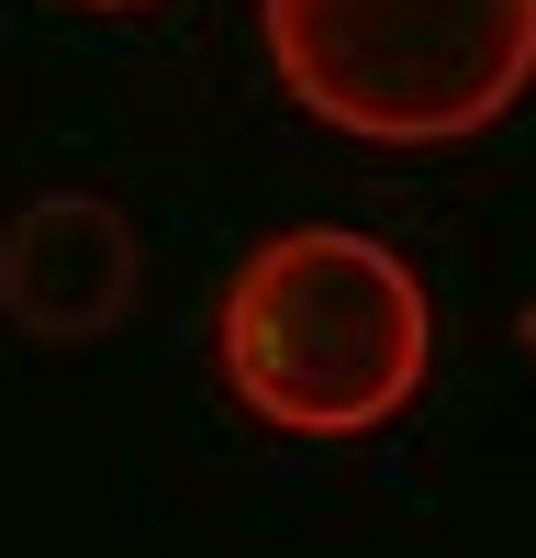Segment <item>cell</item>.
<instances>
[{
    "label": "cell",
    "instance_id": "obj_1",
    "mask_svg": "<svg viewBox=\"0 0 536 558\" xmlns=\"http://www.w3.org/2000/svg\"><path fill=\"white\" fill-rule=\"evenodd\" d=\"M223 380L280 436H380L436 368V302L402 268V246L357 223H291L246 246L223 279Z\"/></svg>",
    "mask_w": 536,
    "mask_h": 558
},
{
    "label": "cell",
    "instance_id": "obj_2",
    "mask_svg": "<svg viewBox=\"0 0 536 558\" xmlns=\"http://www.w3.org/2000/svg\"><path fill=\"white\" fill-rule=\"evenodd\" d=\"M280 89L357 146H470L536 89V0H257Z\"/></svg>",
    "mask_w": 536,
    "mask_h": 558
},
{
    "label": "cell",
    "instance_id": "obj_3",
    "mask_svg": "<svg viewBox=\"0 0 536 558\" xmlns=\"http://www.w3.org/2000/svg\"><path fill=\"white\" fill-rule=\"evenodd\" d=\"M123 302H134V235H123L112 202L45 191V202H23L0 223V313H12L23 336L89 347V336L123 324Z\"/></svg>",
    "mask_w": 536,
    "mask_h": 558
},
{
    "label": "cell",
    "instance_id": "obj_4",
    "mask_svg": "<svg viewBox=\"0 0 536 558\" xmlns=\"http://www.w3.org/2000/svg\"><path fill=\"white\" fill-rule=\"evenodd\" d=\"M68 12H157V0H68Z\"/></svg>",
    "mask_w": 536,
    "mask_h": 558
},
{
    "label": "cell",
    "instance_id": "obj_5",
    "mask_svg": "<svg viewBox=\"0 0 536 558\" xmlns=\"http://www.w3.org/2000/svg\"><path fill=\"white\" fill-rule=\"evenodd\" d=\"M525 347H536V313H525Z\"/></svg>",
    "mask_w": 536,
    "mask_h": 558
}]
</instances>
